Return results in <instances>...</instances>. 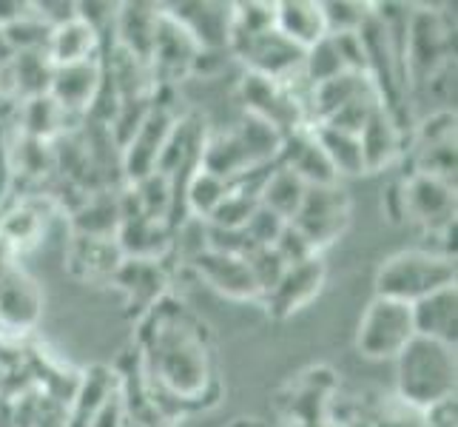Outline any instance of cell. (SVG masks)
<instances>
[{"instance_id": "cell-1", "label": "cell", "mask_w": 458, "mask_h": 427, "mask_svg": "<svg viewBox=\"0 0 458 427\" xmlns=\"http://www.w3.org/2000/svg\"><path fill=\"white\" fill-rule=\"evenodd\" d=\"M146 320L151 330L143 342V371L148 382L165 390L177 405H202L216 385L214 351L205 328L180 308H168L163 299Z\"/></svg>"}, {"instance_id": "cell-18", "label": "cell", "mask_w": 458, "mask_h": 427, "mask_svg": "<svg viewBox=\"0 0 458 427\" xmlns=\"http://www.w3.org/2000/svg\"><path fill=\"white\" fill-rule=\"evenodd\" d=\"M359 142L361 157H365V171H382L404 154V125L385 106H378L365 123V129L359 132Z\"/></svg>"}, {"instance_id": "cell-23", "label": "cell", "mask_w": 458, "mask_h": 427, "mask_svg": "<svg viewBox=\"0 0 458 427\" xmlns=\"http://www.w3.org/2000/svg\"><path fill=\"white\" fill-rule=\"evenodd\" d=\"M100 49H103V38L91 26H86L77 14L72 21L55 26L49 35V43H46V55H49L55 69L100 57Z\"/></svg>"}, {"instance_id": "cell-6", "label": "cell", "mask_w": 458, "mask_h": 427, "mask_svg": "<svg viewBox=\"0 0 458 427\" xmlns=\"http://www.w3.org/2000/svg\"><path fill=\"white\" fill-rule=\"evenodd\" d=\"M353 205L347 192L334 183V185H310L305 192V200L299 205L296 217L291 219V226L305 236V240L319 251L334 245L339 236L351 226Z\"/></svg>"}, {"instance_id": "cell-12", "label": "cell", "mask_w": 458, "mask_h": 427, "mask_svg": "<svg viewBox=\"0 0 458 427\" xmlns=\"http://www.w3.org/2000/svg\"><path fill=\"white\" fill-rule=\"evenodd\" d=\"M236 55L245 60L250 74H262V77H271V81L285 83L302 72L305 49H299L296 43H291L288 38H282L276 29H271V31H265V35L242 43L240 49H236Z\"/></svg>"}, {"instance_id": "cell-19", "label": "cell", "mask_w": 458, "mask_h": 427, "mask_svg": "<svg viewBox=\"0 0 458 427\" xmlns=\"http://www.w3.org/2000/svg\"><path fill=\"white\" fill-rule=\"evenodd\" d=\"M117 245L123 257L163 262L174 245V226L165 223V219H151L140 214L125 217L117 231Z\"/></svg>"}, {"instance_id": "cell-32", "label": "cell", "mask_w": 458, "mask_h": 427, "mask_svg": "<svg viewBox=\"0 0 458 427\" xmlns=\"http://www.w3.org/2000/svg\"><path fill=\"white\" fill-rule=\"evenodd\" d=\"M52 60L46 52H21L14 55V81H18V91L26 94V100L49 94L52 83Z\"/></svg>"}, {"instance_id": "cell-22", "label": "cell", "mask_w": 458, "mask_h": 427, "mask_svg": "<svg viewBox=\"0 0 458 427\" xmlns=\"http://www.w3.org/2000/svg\"><path fill=\"white\" fill-rule=\"evenodd\" d=\"M157 23H160V6L157 4H120L117 23L112 35L117 38V46L129 55L148 63Z\"/></svg>"}, {"instance_id": "cell-41", "label": "cell", "mask_w": 458, "mask_h": 427, "mask_svg": "<svg viewBox=\"0 0 458 427\" xmlns=\"http://www.w3.org/2000/svg\"><path fill=\"white\" fill-rule=\"evenodd\" d=\"M0 223H4V209H0Z\"/></svg>"}, {"instance_id": "cell-29", "label": "cell", "mask_w": 458, "mask_h": 427, "mask_svg": "<svg viewBox=\"0 0 458 427\" xmlns=\"http://www.w3.org/2000/svg\"><path fill=\"white\" fill-rule=\"evenodd\" d=\"M43 234V214L31 209V202H18L14 209L4 211L0 223V240H4L14 254L40 243Z\"/></svg>"}, {"instance_id": "cell-11", "label": "cell", "mask_w": 458, "mask_h": 427, "mask_svg": "<svg viewBox=\"0 0 458 427\" xmlns=\"http://www.w3.org/2000/svg\"><path fill=\"white\" fill-rule=\"evenodd\" d=\"M188 265L194 268L197 277L205 285H211L216 294H223L228 299H240V303H248V299H262L245 257L219 254V251L202 248L199 254H194L191 260H188Z\"/></svg>"}, {"instance_id": "cell-21", "label": "cell", "mask_w": 458, "mask_h": 427, "mask_svg": "<svg viewBox=\"0 0 458 427\" xmlns=\"http://www.w3.org/2000/svg\"><path fill=\"white\" fill-rule=\"evenodd\" d=\"M114 390H117L114 368L91 365L81 379H77L63 427H89L94 422V416H98V410L106 405V399L112 397Z\"/></svg>"}, {"instance_id": "cell-7", "label": "cell", "mask_w": 458, "mask_h": 427, "mask_svg": "<svg viewBox=\"0 0 458 427\" xmlns=\"http://www.w3.org/2000/svg\"><path fill=\"white\" fill-rule=\"evenodd\" d=\"M202 49L188 31L171 18V14L160 6V23H157L154 46L148 55V69L154 83H171L182 74H191L199 63Z\"/></svg>"}, {"instance_id": "cell-30", "label": "cell", "mask_w": 458, "mask_h": 427, "mask_svg": "<svg viewBox=\"0 0 458 427\" xmlns=\"http://www.w3.org/2000/svg\"><path fill=\"white\" fill-rule=\"evenodd\" d=\"M259 209L257 192H250L245 185H231L228 197L216 205V211L205 219V226L211 228H225V231H245L248 219L254 217V211Z\"/></svg>"}, {"instance_id": "cell-9", "label": "cell", "mask_w": 458, "mask_h": 427, "mask_svg": "<svg viewBox=\"0 0 458 427\" xmlns=\"http://www.w3.org/2000/svg\"><path fill=\"white\" fill-rule=\"evenodd\" d=\"M325 279H327V265L322 257L288 265V271L282 274V279L262 296L267 316H274V320H288V316L299 313L322 294Z\"/></svg>"}, {"instance_id": "cell-37", "label": "cell", "mask_w": 458, "mask_h": 427, "mask_svg": "<svg viewBox=\"0 0 458 427\" xmlns=\"http://www.w3.org/2000/svg\"><path fill=\"white\" fill-rule=\"evenodd\" d=\"M276 254L285 260L288 265H296V262H305V260H313V257H322L319 251H316L302 234H299L291 223L285 226V231L279 234V240L274 243Z\"/></svg>"}, {"instance_id": "cell-25", "label": "cell", "mask_w": 458, "mask_h": 427, "mask_svg": "<svg viewBox=\"0 0 458 427\" xmlns=\"http://www.w3.org/2000/svg\"><path fill=\"white\" fill-rule=\"evenodd\" d=\"M305 192H308V185L299 180L293 171L282 168V166H271L259 183L257 200L262 209L274 211L276 217L285 219V223H291L299 211V205L305 200Z\"/></svg>"}, {"instance_id": "cell-10", "label": "cell", "mask_w": 458, "mask_h": 427, "mask_svg": "<svg viewBox=\"0 0 458 427\" xmlns=\"http://www.w3.org/2000/svg\"><path fill=\"white\" fill-rule=\"evenodd\" d=\"M106 81V60L91 57L74 66H57L52 72L49 98L66 115H89L100 103V91Z\"/></svg>"}, {"instance_id": "cell-28", "label": "cell", "mask_w": 458, "mask_h": 427, "mask_svg": "<svg viewBox=\"0 0 458 427\" xmlns=\"http://www.w3.org/2000/svg\"><path fill=\"white\" fill-rule=\"evenodd\" d=\"M316 140L327 157V163L334 166L336 177H359L365 171V157H361L359 134H347L339 129H327V125H310Z\"/></svg>"}, {"instance_id": "cell-35", "label": "cell", "mask_w": 458, "mask_h": 427, "mask_svg": "<svg viewBox=\"0 0 458 427\" xmlns=\"http://www.w3.org/2000/svg\"><path fill=\"white\" fill-rule=\"evenodd\" d=\"M245 260H248V268H250V274H254V282L262 296L282 279V274L288 271V262L276 254V248H254Z\"/></svg>"}, {"instance_id": "cell-24", "label": "cell", "mask_w": 458, "mask_h": 427, "mask_svg": "<svg viewBox=\"0 0 458 427\" xmlns=\"http://www.w3.org/2000/svg\"><path fill=\"white\" fill-rule=\"evenodd\" d=\"M276 31L291 43H296L299 49H310L313 43L327 38L322 4H310V0H285V4H276Z\"/></svg>"}, {"instance_id": "cell-33", "label": "cell", "mask_w": 458, "mask_h": 427, "mask_svg": "<svg viewBox=\"0 0 458 427\" xmlns=\"http://www.w3.org/2000/svg\"><path fill=\"white\" fill-rule=\"evenodd\" d=\"M344 66H342V60H339V52H336V46L334 40L322 38L319 43H313L310 49H305V57H302V81L316 89V86H322L327 81H334L336 74H342Z\"/></svg>"}, {"instance_id": "cell-27", "label": "cell", "mask_w": 458, "mask_h": 427, "mask_svg": "<svg viewBox=\"0 0 458 427\" xmlns=\"http://www.w3.org/2000/svg\"><path fill=\"white\" fill-rule=\"evenodd\" d=\"M231 192V183L202 171L199 166L191 171V177L182 183V219H208L216 205L223 202Z\"/></svg>"}, {"instance_id": "cell-36", "label": "cell", "mask_w": 458, "mask_h": 427, "mask_svg": "<svg viewBox=\"0 0 458 427\" xmlns=\"http://www.w3.org/2000/svg\"><path fill=\"white\" fill-rule=\"evenodd\" d=\"M285 226H288L285 219L259 205V209L254 211V217L248 219L245 234H248V240L254 248H274V243L279 240V234L285 231Z\"/></svg>"}, {"instance_id": "cell-34", "label": "cell", "mask_w": 458, "mask_h": 427, "mask_svg": "<svg viewBox=\"0 0 458 427\" xmlns=\"http://www.w3.org/2000/svg\"><path fill=\"white\" fill-rule=\"evenodd\" d=\"M373 12L370 4H351V0H339V4H322V18L327 35H342V31H359L361 23L368 21Z\"/></svg>"}, {"instance_id": "cell-16", "label": "cell", "mask_w": 458, "mask_h": 427, "mask_svg": "<svg viewBox=\"0 0 458 427\" xmlns=\"http://www.w3.org/2000/svg\"><path fill=\"white\" fill-rule=\"evenodd\" d=\"M163 9L197 40L202 52H216L228 46L233 4H171Z\"/></svg>"}, {"instance_id": "cell-17", "label": "cell", "mask_w": 458, "mask_h": 427, "mask_svg": "<svg viewBox=\"0 0 458 427\" xmlns=\"http://www.w3.org/2000/svg\"><path fill=\"white\" fill-rule=\"evenodd\" d=\"M123 251L117 240L106 236H72L66 248V268L69 274L83 282H112L123 262Z\"/></svg>"}, {"instance_id": "cell-3", "label": "cell", "mask_w": 458, "mask_h": 427, "mask_svg": "<svg viewBox=\"0 0 458 427\" xmlns=\"http://www.w3.org/2000/svg\"><path fill=\"white\" fill-rule=\"evenodd\" d=\"M376 296L413 305L441 288L455 285V257L447 251L410 248L387 257L376 271Z\"/></svg>"}, {"instance_id": "cell-40", "label": "cell", "mask_w": 458, "mask_h": 427, "mask_svg": "<svg viewBox=\"0 0 458 427\" xmlns=\"http://www.w3.org/2000/svg\"><path fill=\"white\" fill-rule=\"evenodd\" d=\"M125 427H148V424H140V422H131L129 419V424H125Z\"/></svg>"}, {"instance_id": "cell-14", "label": "cell", "mask_w": 458, "mask_h": 427, "mask_svg": "<svg viewBox=\"0 0 458 427\" xmlns=\"http://www.w3.org/2000/svg\"><path fill=\"white\" fill-rule=\"evenodd\" d=\"M40 311L43 294L23 268L14 265L6 277H0V328L14 330V334H29L38 325Z\"/></svg>"}, {"instance_id": "cell-20", "label": "cell", "mask_w": 458, "mask_h": 427, "mask_svg": "<svg viewBox=\"0 0 458 427\" xmlns=\"http://www.w3.org/2000/svg\"><path fill=\"white\" fill-rule=\"evenodd\" d=\"M413 308V325L416 337L436 339L455 347V330H458V285L441 288L430 296L419 299L410 305Z\"/></svg>"}, {"instance_id": "cell-4", "label": "cell", "mask_w": 458, "mask_h": 427, "mask_svg": "<svg viewBox=\"0 0 458 427\" xmlns=\"http://www.w3.org/2000/svg\"><path fill=\"white\" fill-rule=\"evenodd\" d=\"M385 205L393 219H410L428 231H447L455 226V185L424 174H410L393 185Z\"/></svg>"}, {"instance_id": "cell-39", "label": "cell", "mask_w": 458, "mask_h": 427, "mask_svg": "<svg viewBox=\"0 0 458 427\" xmlns=\"http://www.w3.org/2000/svg\"><path fill=\"white\" fill-rule=\"evenodd\" d=\"M14 257H18V254H14V251L4 240H0V277H6L12 268H14V262H12Z\"/></svg>"}, {"instance_id": "cell-13", "label": "cell", "mask_w": 458, "mask_h": 427, "mask_svg": "<svg viewBox=\"0 0 458 427\" xmlns=\"http://www.w3.org/2000/svg\"><path fill=\"white\" fill-rule=\"evenodd\" d=\"M112 282L125 294V308L137 316H148L165 299L168 277L163 262L125 257Z\"/></svg>"}, {"instance_id": "cell-31", "label": "cell", "mask_w": 458, "mask_h": 427, "mask_svg": "<svg viewBox=\"0 0 458 427\" xmlns=\"http://www.w3.org/2000/svg\"><path fill=\"white\" fill-rule=\"evenodd\" d=\"M66 112L49 98V94H40V98H31L26 100L23 108V132L31 140H40V142H49L55 134L63 132L66 125Z\"/></svg>"}, {"instance_id": "cell-15", "label": "cell", "mask_w": 458, "mask_h": 427, "mask_svg": "<svg viewBox=\"0 0 458 427\" xmlns=\"http://www.w3.org/2000/svg\"><path fill=\"white\" fill-rule=\"evenodd\" d=\"M276 166L293 171L308 188L310 185H334V183H339L336 171H334V166L327 163V157H325V151H322L319 140H316L310 125L282 137V149H279Z\"/></svg>"}, {"instance_id": "cell-8", "label": "cell", "mask_w": 458, "mask_h": 427, "mask_svg": "<svg viewBox=\"0 0 458 427\" xmlns=\"http://www.w3.org/2000/svg\"><path fill=\"white\" fill-rule=\"evenodd\" d=\"M174 125H177V117L165 106H151V112L137 125V132L123 142V171L129 185L146 180L148 174L157 171Z\"/></svg>"}, {"instance_id": "cell-5", "label": "cell", "mask_w": 458, "mask_h": 427, "mask_svg": "<svg viewBox=\"0 0 458 427\" xmlns=\"http://www.w3.org/2000/svg\"><path fill=\"white\" fill-rule=\"evenodd\" d=\"M413 339V308L387 296H373L356 330L359 356L370 362H393Z\"/></svg>"}, {"instance_id": "cell-2", "label": "cell", "mask_w": 458, "mask_h": 427, "mask_svg": "<svg viewBox=\"0 0 458 427\" xmlns=\"http://www.w3.org/2000/svg\"><path fill=\"white\" fill-rule=\"evenodd\" d=\"M393 362H396V397L402 405L428 414L430 407L455 399L458 359L453 345L416 337Z\"/></svg>"}, {"instance_id": "cell-26", "label": "cell", "mask_w": 458, "mask_h": 427, "mask_svg": "<svg viewBox=\"0 0 458 427\" xmlns=\"http://www.w3.org/2000/svg\"><path fill=\"white\" fill-rule=\"evenodd\" d=\"M120 226H123V197H112L106 192L89 197L72 217V231L77 236H106V240H117Z\"/></svg>"}, {"instance_id": "cell-38", "label": "cell", "mask_w": 458, "mask_h": 427, "mask_svg": "<svg viewBox=\"0 0 458 427\" xmlns=\"http://www.w3.org/2000/svg\"><path fill=\"white\" fill-rule=\"evenodd\" d=\"M129 424V414H125V405H123V397H120V388L112 393V397L106 399V405L98 410V416L89 427H125Z\"/></svg>"}]
</instances>
